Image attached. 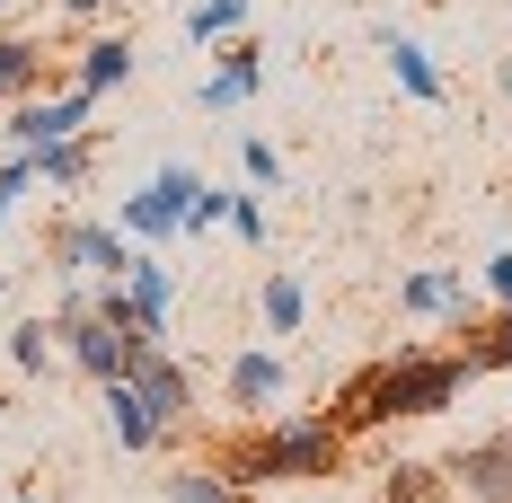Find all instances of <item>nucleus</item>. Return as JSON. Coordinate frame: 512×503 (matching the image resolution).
<instances>
[{
    "instance_id": "20",
    "label": "nucleus",
    "mask_w": 512,
    "mask_h": 503,
    "mask_svg": "<svg viewBox=\"0 0 512 503\" xmlns=\"http://www.w3.org/2000/svg\"><path fill=\"white\" fill-rule=\"evenodd\" d=\"M36 71H45V53L27 45V36H0V98H27Z\"/></svg>"
},
{
    "instance_id": "1",
    "label": "nucleus",
    "mask_w": 512,
    "mask_h": 503,
    "mask_svg": "<svg viewBox=\"0 0 512 503\" xmlns=\"http://www.w3.org/2000/svg\"><path fill=\"white\" fill-rule=\"evenodd\" d=\"M460 380H468L460 353H389V362H371L362 380H345V398H336V433L398 424V415H442V406L460 398Z\"/></svg>"
},
{
    "instance_id": "25",
    "label": "nucleus",
    "mask_w": 512,
    "mask_h": 503,
    "mask_svg": "<svg viewBox=\"0 0 512 503\" xmlns=\"http://www.w3.org/2000/svg\"><path fill=\"white\" fill-rule=\"evenodd\" d=\"M230 203H239V186H204V195H195V221H186V239L212 230V221H230Z\"/></svg>"
},
{
    "instance_id": "4",
    "label": "nucleus",
    "mask_w": 512,
    "mask_h": 503,
    "mask_svg": "<svg viewBox=\"0 0 512 503\" xmlns=\"http://www.w3.org/2000/svg\"><path fill=\"white\" fill-rule=\"evenodd\" d=\"M53 327H62V362H71L80 380H98V389L106 380H133V362L151 353V345H133L115 318H98V309H71V318H53Z\"/></svg>"
},
{
    "instance_id": "13",
    "label": "nucleus",
    "mask_w": 512,
    "mask_h": 503,
    "mask_svg": "<svg viewBox=\"0 0 512 503\" xmlns=\"http://www.w3.org/2000/svg\"><path fill=\"white\" fill-rule=\"evenodd\" d=\"M398 309H415V318H433V309H442V318H460V327H468V274H451V265L407 274V283H398Z\"/></svg>"
},
{
    "instance_id": "7",
    "label": "nucleus",
    "mask_w": 512,
    "mask_h": 503,
    "mask_svg": "<svg viewBox=\"0 0 512 503\" xmlns=\"http://www.w3.org/2000/svg\"><path fill=\"white\" fill-rule=\"evenodd\" d=\"M133 389H142L159 433H177V424L195 415V380H186V362H168V353H142V362H133Z\"/></svg>"
},
{
    "instance_id": "15",
    "label": "nucleus",
    "mask_w": 512,
    "mask_h": 503,
    "mask_svg": "<svg viewBox=\"0 0 512 503\" xmlns=\"http://www.w3.org/2000/svg\"><path fill=\"white\" fill-rule=\"evenodd\" d=\"M256 309H265V327H274V336H301V318H309L301 274H265V283H256Z\"/></svg>"
},
{
    "instance_id": "3",
    "label": "nucleus",
    "mask_w": 512,
    "mask_h": 503,
    "mask_svg": "<svg viewBox=\"0 0 512 503\" xmlns=\"http://www.w3.org/2000/svg\"><path fill=\"white\" fill-rule=\"evenodd\" d=\"M195 195H204V177H195V168H159L142 195H124V203H115V230H124L133 248L186 239V221H195Z\"/></svg>"
},
{
    "instance_id": "18",
    "label": "nucleus",
    "mask_w": 512,
    "mask_h": 503,
    "mask_svg": "<svg viewBox=\"0 0 512 503\" xmlns=\"http://www.w3.org/2000/svg\"><path fill=\"white\" fill-rule=\"evenodd\" d=\"M53 353H62V327H45V318H27V327H9V362L27 371V380H45Z\"/></svg>"
},
{
    "instance_id": "19",
    "label": "nucleus",
    "mask_w": 512,
    "mask_h": 503,
    "mask_svg": "<svg viewBox=\"0 0 512 503\" xmlns=\"http://www.w3.org/2000/svg\"><path fill=\"white\" fill-rule=\"evenodd\" d=\"M159 495H168V503H248V495H230V477H221V468H177Z\"/></svg>"
},
{
    "instance_id": "11",
    "label": "nucleus",
    "mask_w": 512,
    "mask_h": 503,
    "mask_svg": "<svg viewBox=\"0 0 512 503\" xmlns=\"http://www.w3.org/2000/svg\"><path fill=\"white\" fill-rule=\"evenodd\" d=\"M133 62H142L133 36H89V45H80V71H71V89L106 98V89H124V80H133Z\"/></svg>"
},
{
    "instance_id": "30",
    "label": "nucleus",
    "mask_w": 512,
    "mask_h": 503,
    "mask_svg": "<svg viewBox=\"0 0 512 503\" xmlns=\"http://www.w3.org/2000/svg\"><path fill=\"white\" fill-rule=\"evenodd\" d=\"M0 9H9V0H0Z\"/></svg>"
},
{
    "instance_id": "10",
    "label": "nucleus",
    "mask_w": 512,
    "mask_h": 503,
    "mask_svg": "<svg viewBox=\"0 0 512 503\" xmlns=\"http://www.w3.org/2000/svg\"><path fill=\"white\" fill-rule=\"evenodd\" d=\"M98 406H106V433H115V451H159V442H168V433L151 424V406H142V389H133V380H106Z\"/></svg>"
},
{
    "instance_id": "26",
    "label": "nucleus",
    "mask_w": 512,
    "mask_h": 503,
    "mask_svg": "<svg viewBox=\"0 0 512 503\" xmlns=\"http://www.w3.org/2000/svg\"><path fill=\"white\" fill-rule=\"evenodd\" d=\"M230 230H239L248 248H265V203H256V186H248L239 203H230Z\"/></svg>"
},
{
    "instance_id": "23",
    "label": "nucleus",
    "mask_w": 512,
    "mask_h": 503,
    "mask_svg": "<svg viewBox=\"0 0 512 503\" xmlns=\"http://www.w3.org/2000/svg\"><path fill=\"white\" fill-rule=\"evenodd\" d=\"M239 168H248L256 195H265V186H283V151H274L265 133H239Z\"/></svg>"
},
{
    "instance_id": "28",
    "label": "nucleus",
    "mask_w": 512,
    "mask_h": 503,
    "mask_svg": "<svg viewBox=\"0 0 512 503\" xmlns=\"http://www.w3.org/2000/svg\"><path fill=\"white\" fill-rule=\"evenodd\" d=\"M106 0H62V18H98Z\"/></svg>"
},
{
    "instance_id": "17",
    "label": "nucleus",
    "mask_w": 512,
    "mask_h": 503,
    "mask_svg": "<svg viewBox=\"0 0 512 503\" xmlns=\"http://www.w3.org/2000/svg\"><path fill=\"white\" fill-rule=\"evenodd\" d=\"M89 133H80V142H53V151H36V186H53V195H71V186H80V177H89Z\"/></svg>"
},
{
    "instance_id": "5",
    "label": "nucleus",
    "mask_w": 512,
    "mask_h": 503,
    "mask_svg": "<svg viewBox=\"0 0 512 503\" xmlns=\"http://www.w3.org/2000/svg\"><path fill=\"white\" fill-rule=\"evenodd\" d=\"M89 89H53V98H18L9 106V159H36L53 142H80L89 133Z\"/></svg>"
},
{
    "instance_id": "8",
    "label": "nucleus",
    "mask_w": 512,
    "mask_h": 503,
    "mask_svg": "<svg viewBox=\"0 0 512 503\" xmlns=\"http://www.w3.org/2000/svg\"><path fill=\"white\" fill-rule=\"evenodd\" d=\"M451 486H460L468 503H512V442L495 433V442H468L460 459H451Z\"/></svg>"
},
{
    "instance_id": "27",
    "label": "nucleus",
    "mask_w": 512,
    "mask_h": 503,
    "mask_svg": "<svg viewBox=\"0 0 512 503\" xmlns=\"http://www.w3.org/2000/svg\"><path fill=\"white\" fill-rule=\"evenodd\" d=\"M486 292H495V301L512 309V248H495V256H486Z\"/></svg>"
},
{
    "instance_id": "21",
    "label": "nucleus",
    "mask_w": 512,
    "mask_h": 503,
    "mask_svg": "<svg viewBox=\"0 0 512 503\" xmlns=\"http://www.w3.org/2000/svg\"><path fill=\"white\" fill-rule=\"evenodd\" d=\"M239 18H248V0H195V9H186V36H195V45H221Z\"/></svg>"
},
{
    "instance_id": "22",
    "label": "nucleus",
    "mask_w": 512,
    "mask_h": 503,
    "mask_svg": "<svg viewBox=\"0 0 512 503\" xmlns=\"http://www.w3.org/2000/svg\"><path fill=\"white\" fill-rule=\"evenodd\" d=\"M433 495H442V468L398 459V468H389V495H380V503H433Z\"/></svg>"
},
{
    "instance_id": "2",
    "label": "nucleus",
    "mask_w": 512,
    "mask_h": 503,
    "mask_svg": "<svg viewBox=\"0 0 512 503\" xmlns=\"http://www.w3.org/2000/svg\"><path fill=\"white\" fill-rule=\"evenodd\" d=\"M336 459H345V433H336V415H274L265 433L230 442V451L212 459V468L230 477V495H256V486H301V477H336Z\"/></svg>"
},
{
    "instance_id": "14",
    "label": "nucleus",
    "mask_w": 512,
    "mask_h": 503,
    "mask_svg": "<svg viewBox=\"0 0 512 503\" xmlns=\"http://www.w3.org/2000/svg\"><path fill=\"white\" fill-rule=\"evenodd\" d=\"M283 398V362H274V353H239V362H230V406H274Z\"/></svg>"
},
{
    "instance_id": "24",
    "label": "nucleus",
    "mask_w": 512,
    "mask_h": 503,
    "mask_svg": "<svg viewBox=\"0 0 512 503\" xmlns=\"http://www.w3.org/2000/svg\"><path fill=\"white\" fill-rule=\"evenodd\" d=\"M27 195H36V159H9V168H0V221H9Z\"/></svg>"
},
{
    "instance_id": "16",
    "label": "nucleus",
    "mask_w": 512,
    "mask_h": 503,
    "mask_svg": "<svg viewBox=\"0 0 512 503\" xmlns=\"http://www.w3.org/2000/svg\"><path fill=\"white\" fill-rule=\"evenodd\" d=\"M468 336V380H477V371H512V309H495V318H486V327H460Z\"/></svg>"
},
{
    "instance_id": "6",
    "label": "nucleus",
    "mask_w": 512,
    "mask_h": 503,
    "mask_svg": "<svg viewBox=\"0 0 512 503\" xmlns=\"http://www.w3.org/2000/svg\"><path fill=\"white\" fill-rule=\"evenodd\" d=\"M53 265L80 274V283H124L133 239H124L115 221H62V230H53Z\"/></svg>"
},
{
    "instance_id": "12",
    "label": "nucleus",
    "mask_w": 512,
    "mask_h": 503,
    "mask_svg": "<svg viewBox=\"0 0 512 503\" xmlns=\"http://www.w3.org/2000/svg\"><path fill=\"white\" fill-rule=\"evenodd\" d=\"M380 62H389V80H398L415 106H442V71H433V53L415 45V36H398V27H389V36H380Z\"/></svg>"
},
{
    "instance_id": "29",
    "label": "nucleus",
    "mask_w": 512,
    "mask_h": 503,
    "mask_svg": "<svg viewBox=\"0 0 512 503\" xmlns=\"http://www.w3.org/2000/svg\"><path fill=\"white\" fill-rule=\"evenodd\" d=\"M18 503H36V495H18Z\"/></svg>"
},
{
    "instance_id": "9",
    "label": "nucleus",
    "mask_w": 512,
    "mask_h": 503,
    "mask_svg": "<svg viewBox=\"0 0 512 503\" xmlns=\"http://www.w3.org/2000/svg\"><path fill=\"white\" fill-rule=\"evenodd\" d=\"M256 89H265V45H256V36H239V45L221 53V71H212V80L195 89V98H204L212 115H230V106H248Z\"/></svg>"
},
{
    "instance_id": "31",
    "label": "nucleus",
    "mask_w": 512,
    "mask_h": 503,
    "mask_svg": "<svg viewBox=\"0 0 512 503\" xmlns=\"http://www.w3.org/2000/svg\"><path fill=\"white\" fill-rule=\"evenodd\" d=\"M504 442H512V433H504Z\"/></svg>"
}]
</instances>
